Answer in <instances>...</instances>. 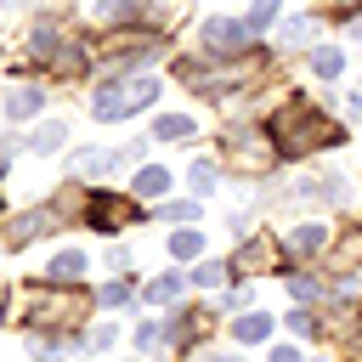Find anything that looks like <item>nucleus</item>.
Instances as JSON below:
<instances>
[{
  "label": "nucleus",
  "instance_id": "a211bd4d",
  "mask_svg": "<svg viewBox=\"0 0 362 362\" xmlns=\"http://www.w3.org/2000/svg\"><path fill=\"white\" fill-rule=\"evenodd\" d=\"M164 187H170V170H158V164H147V170L136 175V192H141V198H158Z\"/></svg>",
  "mask_w": 362,
  "mask_h": 362
},
{
  "label": "nucleus",
  "instance_id": "423d86ee",
  "mask_svg": "<svg viewBox=\"0 0 362 362\" xmlns=\"http://www.w3.org/2000/svg\"><path fill=\"white\" fill-rule=\"evenodd\" d=\"M57 221H62L57 204H45V209H23V215L11 221V232H6V243H28V238H40V232H57Z\"/></svg>",
  "mask_w": 362,
  "mask_h": 362
},
{
  "label": "nucleus",
  "instance_id": "c756f323",
  "mask_svg": "<svg viewBox=\"0 0 362 362\" xmlns=\"http://www.w3.org/2000/svg\"><path fill=\"white\" fill-rule=\"evenodd\" d=\"M351 34H356V40H362V17H351Z\"/></svg>",
  "mask_w": 362,
  "mask_h": 362
},
{
  "label": "nucleus",
  "instance_id": "1a4fd4ad",
  "mask_svg": "<svg viewBox=\"0 0 362 362\" xmlns=\"http://www.w3.org/2000/svg\"><path fill=\"white\" fill-rule=\"evenodd\" d=\"M232 339H238V345H260V339H272V317H266V311H243V317H232Z\"/></svg>",
  "mask_w": 362,
  "mask_h": 362
},
{
  "label": "nucleus",
  "instance_id": "7ed1b4c3",
  "mask_svg": "<svg viewBox=\"0 0 362 362\" xmlns=\"http://www.w3.org/2000/svg\"><path fill=\"white\" fill-rule=\"evenodd\" d=\"M221 153H226V164L232 170H266V164H277V147H272V136L266 141H255V130H226L221 136Z\"/></svg>",
  "mask_w": 362,
  "mask_h": 362
},
{
  "label": "nucleus",
  "instance_id": "393cba45",
  "mask_svg": "<svg viewBox=\"0 0 362 362\" xmlns=\"http://www.w3.org/2000/svg\"><path fill=\"white\" fill-rule=\"evenodd\" d=\"M288 294L305 305V300H322V283H317V277H288Z\"/></svg>",
  "mask_w": 362,
  "mask_h": 362
},
{
  "label": "nucleus",
  "instance_id": "0eeeda50",
  "mask_svg": "<svg viewBox=\"0 0 362 362\" xmlns=\"http://www.w3.org/2000/svg\"><path fill=\"white\" fill-rule=\"evenodd\" d=\"M153 57H158V40L141 34V40H119V51L107 57V68H141V62H153Z\"/></svg>",
  "mask_w": 362,
  "mask_h": 362
},
{
  "label": "nucleus",
  "instance_id": "a878e982",
  "mask_svg": "<svg viewBox=\"0 0 362 362\" xmlns=\"http://www.w3.org/2000/svg\"><path fill=\"white\" fill-rule=\"evenodd\" d=\"M158 215H164V221H192V215H198V204H192V198H175V204H164Z\"/></svg>",
  "mask_w": 362,
  "mask_h": 362
},
{
  "label": "nucleus",
  "instance_id": "dca6fc26",
  "mask_svg": "<svg viewBox=\"0 0 362 362\" xmlns=\"http://www.w3.org/2000/svg\"><path fill=\"white\" fill-rule=\"evenodd\" d=\"M226 277H238V266H232V260H204V266L192 272V283H198V288H221Z\"/></svg>",
  "mask_w": 362,
  "mask_h": 362
},
{
  "label": "nucleus",
  "instance_id": "4468645a",
  "mask_svg": "<svg viewBox=\"0 0 362 362\" xmlns=\"http://www.w3.org/2000/svg\"><path fill=\"white\" fill-rule=\"evenodd\" d=\"M96 17L102 23H136V17H147V0H96Z\"/></svg>",
  "mask_w": 362,
  "mask_h": 362
},
{
  "label": "nucleus",
  "instance_id": "f8f14e48",
  "mask_svg": "<svg viewBox=\"0 0 362 362\" xmlns=\"http://www.w3.org/2000/svg\"><path fill=\"white\" fill-rule=\"evenodd\" d=\"M153 136H158V141H192L198 124H192L187 113H164V119H153Z\"/></svg>",
  "mask_w": 362,
  "mask_h": 362
},
{
  "label": "nucleus",
  "instance_id": "2f4dec72",
  "mask_svg": "<svg viewBox=\"0 0 362 362\" xmlns=\"http://www.w3.org/2000/svg\"><path fill=\"white\" fill-rule=\"evenodd\" d=\"M0 317H6V283H0Z\"/></svg>",
  "mask_w": 362,
  "mask_h": 362
},
{
  "label": "nucleus",
  "instance_id": "f03ea898",
  "mask_svg": "<svg viewBox=\"0 0 362 362\" xmlns=\"http://www.w3.org/2000/svg\"><path fill=\"white\" fill-rule=\"evenodd\" d=\"M158 102V85L141 74V79H113V85H96L90 90V119H130L136 107H153Z\"/></svg>",
  "mask_w": 362,
  "mask_h": 362
},
{
  "label": "nucleus",
  "instance_id": "9d476101",
  "mask_svg": "<svg viewBox=\"0 0 362 362\" xmlns=\"http://www.w3.org/2000/svg\"><path fill=\"white\" fill-rule=\"evenodd\" d=\"M272 260H277V243H272V238H249V243L232 255L238 272H249V266H272Z\"/></svg>",
  "mask_w": 362,
  "mask_h": 362
},
{
  "label": "nucleus",
  "instance_id": "ddd939ff",
  "mask_svg": "<svg viewBox=\"0 0 362 362\" xmlns=\"http://www.w3.org/2000/svg\"><path fill=\"white\" fill-rule=\"evenodd\" d=\"M62 141H68V124H62V119H45V124L28 136V153H62Z\"/></svg>",
  "mask_w": 362,
  "mask_h": 362
},
{
  "label": "nucleus",
  "instance_id": "5701e85b",
  "mask_svg": "<svg viewBox=\"0 0 362 362\" xmlns=\"http://www.w3.org/2000/svg\"><path fill=\"white\" fill-rule=\"evenodd\" d=\"M243 23H249V34H260V28H272V23H277V0H255V11H249Z\"/></svg>",
  "mask_w": 362,
  "mask_h": 362
},
{
  "label": "nucleus",
  "instance_id": "9b49d317",
  "mask_svg": "<svg viewBox=\"0 0 362 362\" xmlns=\"http://www.w3.org/2000/svg\"><path fill=\"white\" fill-rule=\"evenodd\" d=\"M45 107V90H34V85H17L11 96H6V119H28V113H40Z\"/></svg>",
  "mask_w": 362,
  "mask_h": 362
},
{
  "label": "nucleus",
  "instance_id": "cd10ccee",
  "mask_svg": "<svg viewBox=\"0 0 362 362\" xmlns=\"http://www.w3.org/2000/svg\"><path fill=\"white\" fill-rule=\"evenodd\" d=\"M339 260H362V232H345V243H339Z\"/></svg>",
  "mask_w": 362,
  "mask_h": 362
},
{
  "label": "nucleus",
  "instance_id": "7c9ffc66",
  "mask_svg": "<svg viewBox=\"0 0 362 362\" xmlns=\"http://www.w3.org/2000/svg\"><path fill=\"white\" fill-rule=\"evenodd\" d=\"M204 362H238V356H204Z\"/></svg>",
  "mask_w": 362,
  "mask_h": 362
},
{
  "label": "nucleus",
  "instance_id": "c85d7f7f",
  "mask_svg": "<svg viewBox=\"0 0 362 362\" xmlns=\"http://www.w3.org/2000/svg\"><path fill=\"white\" fill-rule=\"evenodd\" d=\"M272 362H300V351L294 345H272Z\"/></svg>",
  "mask_w": 362,
  "mask_h": 362
},
{
  "label": "nucleus",
  "instance_id": "20e7f679",
  "mask_svg": "<svg viewBox=\"0 0 362 362\" xmlns=\"http://www.w3.org/2000/svg\"><path fill=\"white\" fill-rule=\"evenodd\" d=\"M255 45V34H249V23H238V17H209L204 23V57H243Z\"/></svg>",
  "mask_w": 362,
  "mask_h": 362
},
{
  "label": "nucleus",
  "instance_id": "6ab92c4d",
  "mask_svg": "<svg viewBox=\"0 0 362 362\" xmlns=\"http://www.w3.org/2000/svg\"><path fill=\"white\" fill-rule=\"evenodd\" d=\"M170 255H175V260H198V255H204V238H198V232H170Z\"/></svg>",
  "mask_w": 362,
  "mask_h": 362
},
{
  "label": "nucleus",
  "instance_id": "412c9836",
  "mask_svg": "<svg viewBox=\"0 0 362 362\" xmlns=\"http://www.w3.org/2000/svg\"><path fill=\"white\" fill-rule=\"evenodd\" d=\"M311 68H317V79H334V74L345 68V57H339V45H322V51L311 57Z\"/></svg>",
  "mask_w": 362,
  "mask_h": 362
},
{
  "label": "nucleus",
  "instance_id": "f3484780",
  "mask_svg": "<svg viewBox=\"0 0 362 362\" xmlns=\"http://www.w3.org/2000/svg\"><path fill=\"white\" fill-rule=\"evenodd\" d=\"M147 300H153V305H170V300H181V272H164V277H153V283H147Z\"/></svg>",
  "mask_w": 362,
  "mask_h": 362
},
{
  "label": "nucleus",
  "instance_id": "72a5a7b5",
  "mask_svg": "<svg viewBox=\"0 0 362 362\" xmlns=\"http://www.w3.org/2000/svg\"><path fill=\"white\" fill-rule=\"evenodd\" d=\"M40 362H51V356H40Z\"/></svg>",
  "mask_w": 362,
  "mask_h": 362
},
{
  "label": "nucleus",
  "instance_id": "bb28decb",
  "mask_svg": "<svg viewBox=\"0 0 362 362\" xmlns=\"http://www.w3.org/2000/svg\"><path fill=\"white\" fill-rule=\"evenodd\" d=\"M130 300V283H107V288H96V305H124Z\"/></svg>",
  "mask_w": 362,
  "mask_h": 362
},
{
  "label": "nucleus",
  "instance_id": "4be33fe9",
  "mask_svg": "<svg viewBox=\"0 0 362 362\" xmlns=\"http://www.w3.org/2000/svg\"><path fill=\"white\" fill-rule=\"evenodd\" d=\"M187 181H192V192H215V187H221V170H215V164H209V158H198V164H192V175H187Z\"/></svg>",
  "mask_w": 362,
  "mask_h": 362
},
{
  "label": "nucleus",
  "instance_id": "b1692460",
  "mask_svg": "<svg viewBox=\"0 0 362 362\" xmlns=\"http://www.w3.org/2000/svg\"><path fill=\"white\" fill-rule=\"evenodd\" d=\"M283 322H288V334H300V339H311V334H317V317H311L305 305H294V311H288Z\"/></svg>",
  "mask_w": 362,
  "mask_h": 362
},
{
  "label": "nucleus",
  "instance_id": "2eb2a0df",
  "mask_svg": "<svg viewBox=\"0 0 362 362\" xmlns=\"http://www.w3.org/2000/svg\"><path fill=\"white\" fill-rule=\"evenodd\" d=\"M322 243H328V226H322V221H305V226L288 238L294 255H322Z\"/></svg>",
  "mask_w": 362,
  "mask_h": 362
},
{
  "label": "nucleus",
  "instance_id": "aec40b11",
  "mask_svg": "<svg viewBox=\"0 0 362 362\" xmlns=\"http://www.w3.org/2000/svg\"><path fill=\"white\" fill-rule=\"evenodd\" d=\"M311 34H317V17H294V23L283 28V45H288V51H300Z\"/></svg>",
  "mask_w": 362,
  "mask_h": 362
},
{
  "label": "nucleus",
  "instance_id": "6e6552de",
  "mask_svg": "<svg viewBox=\"0 0 362 362\" xmlns=\"http://www.w3.org/2000/svg\"><path fill=\"white\" fill-rule=\"evenodd\" d=\"M79 277H85V255L79 249H62L51 260V272H45V283H57V288H79Z\"/></svg>",
  "mask_w": 362,
  "mask_h": 362
},
{
  "label": "nucleus",
  "instance_id": "473e14b6",
  "mask_svg": "<svg viewBox=\"0 0 362 362\" xmlns=\"http://www.w3.org/2000/svg\"><path fill=\"white\" fill-rule=\"evenodd\" d=\"M334 6H356V0H334Z\"/></svg>",
  "mask_w": 362,
  "mask_h": 362
},
{
  "label": "nucleus",
  "instance_id": "f257e3e1",
  "mask_svg": "<svg viewBox=\"0 0 362 362\" xmlns=\"http://www.w3.org/2000/svg\"><path fill=\"white\" fill-rule=\"evenodd\" d=\"M266 136H272L277 158H300V153H311L317 141H322V147H339V141H345V130H339V124H322V113H317L311 102L277 107L272 124H266Z\"/></svg>",
  "mask_w": 362,
  "mask_h": 362
},
{
  "label": "nucleus",
  "instance_id": "39448f33",
  "mask_svg": "<svg viewBox=\"0 0 362 362\" xmlns=\"http://www.w3.org/2000/svg\"><path fill=\"white\" fill-rule=\"evenodd\" d=\"M130 221H141V209H136L130 198H119V192H90V198H85V226L119 232V226H130Z\"/></svg>",
  "mask_w": 362,
  "mask_h": 362
}]
</instances>
